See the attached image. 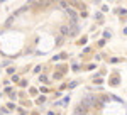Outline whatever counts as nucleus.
<instances>
[{"label":"nucleus","instance_id":"7ed1b4c3","mask_svg":"<svg viewBox=\"0 0 127 115\" xmlns=\"http://www.w3.org/2000/svg\"><path fill=\"white\" fill-rule=\"evenodd\" d=\"M66 12H68V15H69L73 20L76 19V14H75V10H73V9H69V7H68V9H66Z\"/></svg>","mask_w":127,"mask_h":115},{"label":"nucleus","instance_id":"f257e3e1","mask_svg":"<svg viewBox=\"0 0 127 115\" xmlns=\"http://www.w3.org/2000/svg\"><path fill=\"white\" fill-rule=\"evenodd\" d=\"M81 107H85V108L97 107V98H95V96H85V98L81 100Z\"/></svg>","mask_w":127,"mask_h":115},{"label":"nucleus","instance_id":"20e7f679","mask_svg":"<svg viewBox=\"0 0 127 115\" xmlns=\"http://www.w3.org/2000/svg\"><path fill=\"white\" fill-rule=\"evenodd\" d=\"M61 34H68V27L63 26V27H61Z\"/></svg>","mask_w":127,"mask_h":115},{"label":"nucleus","instance_id":"f03ea898","mask_svg":"<svg viewBox=\"0 0 127 115\" xmlns=\"http://www.w3.org/2000/svg\"><path fill=\"white\" fill-rule=\"evenodd\" d=\"M75 115H90V114H88V108H85V107H78V108L75 110Z\"/></svg>","mask_w":127,"mask_h":115}]
</instances>
